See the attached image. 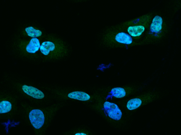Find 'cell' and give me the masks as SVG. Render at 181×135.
<instances>
[{
  "label": "cell",
  "mask_w": 181,
  "mask_h": 135,
  "mask_svg": "<svg viewBox=\"0 0 181 135\" xmlns=\"http://www.w3.org/2000/svg\"><path fill=\"white\" fill-rule=\"evenodd\" d=\"M118 42L126 44H129L132 42V37L127 34L123 32L118 33L115 38Z\"/></svg>",
  "instance_id": "obj_7"
},
{
  "label": "cell",
  "mask_w": 181,
  "mask_h": 135,
  "mask_svg": "<svg viewBox=\"0 0 181 135\" xmlns=\"http://www.w3.org/2000/svg\"><path fill=\"white\" fill-rule=\"evenodd\" d=\"M103 107L110 118L116 120H119L121 119L122 113L116 104L106 101L104 103Z\"/></svg>",
  "instance_id": "obj_2"
},
{
  "label": "cell",
  "mask_w": 181,
  "mask_h": 135,
  "mask_svg": "<svg viewBox=\"0 0 181 135\" xmlns=\"http://www.w3.org/2000/svg\"><path fill=\"white\" fill-rule=\"evenodd\" d=\"M112 96L117 98H121L125 96L126 92L125 89L121 87L112 88L110 92Z\"/></svg>",
  "instance_id": "obj_11"
},
{
  "label": "cell",
  "mask_w": 181,
  "mask_h": 135,
  "mask_svg": "<svg viewBox=\"0 0 181 135\" xmlns=\"http://www.w3.org/2000/svg\"><path fill=\"white\" fill-rule=\"evenodd\" d=\"M39 40L37 38H33L26 47L27 51L30 53H35L40 47Z\"/></svg>",
  "instance_id": "obj_5"
},
{
  "label": "cell",
  "mask_w": 181,
  "mask_h": 135,
  "mask_svg": "<svg viewBox=\"0 0 181 135\" xmlns=\"http://www.w3.org/2000/svg\"><path fill=\"white\" fill-rule=\"evenodd\" d=\"M162 19L161 17L156 16L153 20L150 26V29L153 32L157 33L160 31L162 29Z\"/></svg>",
  "instance_id": "obj_6"
},
{
  "label": "cell",
  "mask_w": 181,
  "mask_h": 135,
  "mask_svg": "<svg viewBox=\"0 0 181 135\" xmlns=\"http://www.w3.org/2000/svg\"><path fill=\"white\" fill-rule=\"evenodd\" d=\"M142 101L138 98H135L128 101L127 104V107L130 110H133L137 108L141 105Z\"/></svg>",
  "instance_id": "obj_10"
},
{
  "label": "cell",
  "mask_w": 181,
  "mask_h": 135,
  "mask_svg": "<svg viewBox=\"0 0 181 135\" xmlns=\"http://www.w3.org/2000/svg\"><path fill=\"white\" fill-rule=\"evenodd\" d=\"M11 103L7 100H3L0 103V113H4L9 112L11 109Z\"/></svg>",
  "instance_id": "obj_12"
},
{
  "label": "cell",
  "mask_w": 181,
  "mask_h": 135,
  "mask_svg": "<svg viewBox=\"0 0 181 135\" xmlns=\"http://www.w3.org/2000/svg\"><path fill=\"white\" fill-rule=\"evenodd\" d=\"M68 97L71 98L81 101H86L90 98V96L85 92L81 91H75L69 93Z\"/></svg>",
  "instance_id": "obj_4"
},
{
  "label": "cell",
  "mask_w": 181,
  "mask_h": 135,
  "mask_svg": "<svg viewBox=\"0 0 181 135\" xmlns=\"http://www.w3.org/2000/svg\"><path fill=\"white\" fill-rule=\"evenodd\" d=\"M55 49L54 44L49 41L43 42L40 47L41 52L45 55H48L50 51H53Z\"/></svg>",
  "instance_id": "obj_8"
},
{
  "label": "cell",
  "mask_w": 181,
  "mask_h": 135,
  "mask_svg": "<svg viewBox=\"0 0 181 135\" xmlns=\"http://www.w3.org/2000/svg\"><path fill=\"white\" fill-rule=\"evenodd\" d=\"M25 30L27 35L31 37L35 38L42 35V32L36 29L31 26L26 28Z\"/></svg>",
  "instance_id": "obj_13"
},
{
  "label": "cell",
  "mask_w": 181,
  "mask_h": 135,
  "mask_svg": "<svg viewBox=\"0 0 181 135\" xmlns=\"http://www.w3.org/2000/svg\"><path fill=\"white\" fill-rule=\"evenodd\" d=\"M22 89L25 93L34 98L41 99L44 97L42 92L33 87L24 85L22 86Z\"/></svg>",
  "instance_id": "obj_3"
},
{
  "label": "cell",
  "mask_w": 181,
  "mask_h": 135,
  "mask_svg": "<svg viewBox=\"0 0 181 135\" xmlns=\"http://www.w3.org/2000/svg\"><path fill=\"white\" fill-rule=\"evenodd\" d=\"M144 29V27L142 26H130L128 28V32L131 36L137 37L140 36Z\"/></svg>",
  "instance_id": "obj_9"
},
{
  "label": "cell",
  "mask_w": 181,
  "mask_h": 135,
  "mask_svg": "<svg viewBox=\"0 0 181 135\" xmlns=\"http://www.w3.org/2000/svg\"><path fill=\"white\" fill-rule=\"evenodd\" d=\"M29 118L32 125L36 129L40 128L44 122V114L39 109H33L31 110L29 114Z\"/></svg>",
  "instance_id": "obj_1"
}]
</instances>
